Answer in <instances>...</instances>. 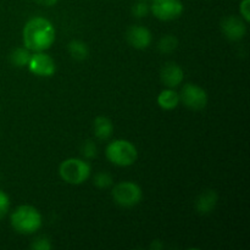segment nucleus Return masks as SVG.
I'll return each mask as SVG.
<instances>
[{"instance_id": "19", "label": "nucleus", "mask_w": 250, "mask_h": 250, "mask_svg": "<svg viewBox=\"0 0 250 250\" xmlns=\"http://www.w3.org/2000/svg\"><path fill=\"white\" fill-rule=\"evenodd\" d=\"M150 12V5L146 1V0H139L136 4L132 6V14L136 16L137 19H143V17L148 16Z\"/></svg>"}, {"instance_id": "23", "label": "nucleus", "mask_w": 250, "mask_h": 250, "mask_svg": "<svg viewBox=\"0 0 250 250\" xmlns=\"http://www.w3.org/2000/svg\"><path fill=\"white\" fill-rule=\"evenodd\" d=\"M239 12L242 19L248 23L250 21V0H242L239 4Z\"/></svg>"}, {"instance_id": "18", "label": "nucleus", "mask_w": 250, "mask_h": 250, "mask_svg": "<svg viewBox=\"0 0 250 250\" xmlns=\"http://www.w3.org/2000/svg\"><path fill=\"white\" fill-rule=\"evenodd\" d=\"M93 183H94L95 187H98L99 189H106V188L111 187L114 185V180H112V176L107 172H100L95 173L94 178H93Z\"/></svg>"}, {"instance_id": "10", "label": "nucleus", "mask_w": 250, "mask_h": 250, "mask_svg": "<svg viewBox=\"0 0 250 250\" xmlns=\"http://www.w3.org/2000/svg\"><path fill=\"white\" fill-rule=\"evenodd\" d=\"M126 39L129 45L133 46L134 49L144 50V49L150 46L151 42H153V34L146 27L136 24V26H131L127 29Z\"/></svg>"}, {"instance_id": "25", "label": "nucleus", "mask_w": 250, "mask_h": 250, "mask_svg": "<svg viewBox=\"0 0 250 250\" xmlns=\"http://www.w3.org/2000/svg\"><path fill=\"white\" fill-rule=\"evenodd\" d=\"M146 1H151V0H146Z\"/></svg>"}, {"instance_id": "3", "label": "nucleus", "mask_w": 250, "mask_h": 250, "mask_svg": "<svg viewBox=\"0 0 250 250\" xmlns=\"http://www.w3.org/2000/svg\"><path fill=\"white\" fill-rule=\"evenodd\" d=\"M105 155L112 165L119 167H128L137 161L138 150L134 144L127 139H115L107 144Z\"/></svg>"}, {"instance_id": "6", "label": "nucleus", "mask_w": 250, "mask_h": 250, "mask_svg": "<svg viewBox=\"0 0 250 250\" xmlns=\"http://www.w3.org/2000/svg\"><path fill=\"white\" fill-rule=\"evenodd\" d=\"M180 100L186 107L190 110H203L208 105V93L194 83H187L182 87Z\"/></svg>"}, {"instance_id": "8", "label": "nucleus", "mask_w": 250, "mask_h": 250, "mask_svg": "<svg viewBox=\"0 0 250 250\" xmlns=\"http://www.w3.org/2000/svg\"><path fill=\"white\" fill-rule=\"evenodd\" d=\"M27 67L29 72L38 77H51L56 71L55 61L45 51H34Z\"/></svg>"}, {"instance_id": "13", "label": "nucleus", "mask_w": 250, "mask_h": 250, "mask_svg": "<svg viewBox=\"0 0 250 250\" xmlns=\"http://www.w3.org/2000/svg\"><path fill=\"white\" fill-rule=\"evenodd\" d=\"M93 131H94V136L99 141H106L112 136L114 125L109 117L98 116L95 117L94 122H93Z\"/></svg>"}, {"instance_id": "15", "label": "nucleus", "mask_w": 250, "mask_h": 250, "mask_svg": "<svg viewBox=\"0 0 250 250\" xmlns=\"http://www.w3.org/2000/svg\"><path fill=\"white\" fill-rule=\"evenodd\" d=\"M68 53H70L71 58L75 59L77 61H83L88 58L89 55V49L88 45L82 41H78V39H73L68 43Z\"/></svg>"}, {"instance_id": "14", "label": "nucleus", "mask_w": 250, "mask_h": 250, "mask_svg": "<svg viewBox=\"0 0 250 250\" xmlns=\"http://www.w3.org/2000/svg\"><path fill=\"white\" fill-rule=\"evenodd\" d=\"M181 103L180 94L173 88H166L158 95V105L164 110H173Z\"/></svg>"}, {"instance_id": "11", "label": "nucleus", "mask_w": 250, "mask_h": 250, "mask_svg": "<svg viewBox=\"0 0 250 250\" xmlns=\"http://www.w3.org/2000/svg\"><path fill=\"white\" fill-rule=\"evenodd\" d=\"M160 80L167 88H176L185 80V71L178 63L170 61L161 67Z\"/></svg>"}, {"instance_id": "21", "label": "nucleus", "mask_w": 250, "mask_h": 250, "mask_svg": "<svg viewBox=\"0 0 250 250\" xmlns=\"http://www.w3.org/2000/svg\"><path fill=\"white\" fill-rule=\"evenodd\" d=\"M10 210V198L4 190L0 189V220L4 219Z\"/></svg>"}, {"instance_id": "24", "label": "nucleus", "mask_w": 250, "mask_h": 250, "mask_svg": "<svg viewBox=\"0 0 250 250\" xmlns=\"http://www.w3.org/2000/svg\"><path fill=\"white\" fill-rule=\"evenodd\" d=\"M34 1L42 6H54L59 0H34Z\"/></svg>"}, {"instance_id": "9", "label": "nucleus", "mask_w": 250, "mask_h": 250, "mask_svg": "<svg viewBox=\"0 0 250 250\" xmlns=\"http://www.w3.org/2000/svg\"><path fill=\"white\" fill-rule=\"evenodd\" d=\"M221 31L229 41H241L247 34V22L242 17L227 16L221 21Z\"/></svg>"}, {"instance_id": "4", "label": "nucleus", "mask_w": 250, "mask_h": 250, "mask_svg": "<svg viewBox=\"0 0 250 250\" xmlns=\"http://www.w3.org/2000/svg\"><path fill=\"white\" fill-rule=\"evenodd\" d=\"M92 173V167L85 160L80 158H70L63 160L59 166V175L61 180L72 186L84 183Z\"/></svg>"}, {"instance_id": "16", "label": "nucleus", "mask_w": 250, "mask_h": 250, "mask_svg": "<svg viewBox=\"0 0 250 250\" xmlns=\"http://www.w3.org/2000/svg\"><path fill=\"white\" fill-rule=\"evenodd\" d=\"M31 50L26 48V46H20V48L14 49L10 54V62L15 66V67H26L31 59Z\"/></svg>"}, {"instance_id": "20", "label": "nucleus", "mask_w": 250, "mask_h": 250, "mask_svg": "<svg viewBox=\"0 0 250 250\" xmlns=\"http://www.w3.org/2000/svg\"><path fill=\"white\" fill-rule=\"evenodd\" d=\"M53 248L51 242L48 237L39 236L31 243V249L33 250H50Z\"/></svg>"}, {"instance_id": "5", "label": "nucleus", "mask_w": 250, "mask_h": 250, "mask_svg": "<svg viewBox=\"0 0 250 250\" xmlns=\"http://www.w3.org/2000/svg\"><path fill=\"white\" fill-rule=\"evenodd\" d=\"M114 202L122 208H132L138 205L143 199V190L137 183L125 181L114 186L111 192Z\"/></svg>"}, {"instance_id": "2", "label": "nucleus", "mask_w": 250, "mask_h": 250, "mask_svg": "<svg viewBox=\"0 0 250 250\" xmlns=\"http://www.w3.org/2000/svg\"><path fill=\"white\" fill-rule=\"evenodd\" d=\"M11 227L20 234H34L43 225V217L38 209L32 205H20L11 212Z\"/></svg>"}, {"instance_id": "1", "label": "nucleus", "mask_w": 250, "mask_h": 250, "mask_svg": "<svg viewBox=\"0 0 250 250\" xmlns=\"http://www.w3.org/2000/svg\"><path fill=\"white\" fill-rule=\"evenodd\" d=\"M56 31L48 19L36 16L29 19L22 29V42L31 51H46L55 42Z\"/></svg>"}, {"instance_id": "17", "label": "nucleus", "mask_w": 250, "mask_h": 250, "mask_svg": "<svg viewBox=\"0 0 250 250\" xmlns=\"http://www.w3.org/2000/svg\"><path fill=\"white\" fill-rule=\"evenodd\" d=\"M178 41L173 34H165L158 43V50L161 54H171L177 49Z\"/></svg>"}, {"instance_id": "12", "label": "nucleus", "mask_w": 250, "mask_h": 250, "mask_svg": "<svg viewBox=\"0 0 250 250\" xmlns=\"http://www.w3.org/2000/svg\"><path fill=\"white\" fill-rule=\"evenodd\" d=\"M219 195L215 190L207 189L200 193L195 199V210L200 215H209L215 210Z\"/></svg>"}, {"instance_id": "22", "label": "nucleus", "mask_w": 250, "mask_h": 250, "mask_svg": "<svg viewBox=\"0 0 250 250\" xmlns=\"http://www.w3.org/2000/svg\"><path fill=\"white\" fill-rule=\"evenodd\" d=\"M97 146L94 144V142L87 141L84 142V144L82 146V155L85 159H93L97 156Z\"/></svg>"}, {"instance_id": "7", "label": "nucleus", "mask_w": 250, "mask_h": 250, "mask_svg": "<svg viewBox=\"0 0 250 250\" xmlns=\"http://www.w3.org/2000/svg\"><path fill=\"white\" fill-rule=\"evenodd\" d=\"M181 0H151L150 12L160 21H173L183 14Z\"/></svg>"}]
</instances>
